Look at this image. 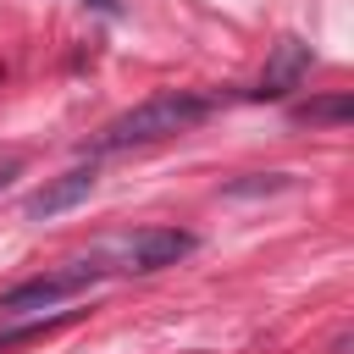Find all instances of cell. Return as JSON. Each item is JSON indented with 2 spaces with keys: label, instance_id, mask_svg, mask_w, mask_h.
Masks as SVG:
<instances>
[{
  "label": "cell",
  "instance_id": "6da1fadb",
  "mask_svg": "<svg viewBox=\"0 0 354 354\" xmlns=\"http://www.w3.org/2000/svg\"><path fill=\"white\" fill-rule=\"evenodd\" d=\"M210 111H216L210 94H188V88H177V94H155V100H138V105H127L122 116H111V122L94 133L88 149H94V155H116V149L160 144V138H171V133L199 127Z\"/></svg>",
  "mask_w": 354,
  "mask_h": 354
},
{
  "label": "cell",
  "instance_id": "7a4b0ae2",
  "mask_svg": "<svg viewBox=\"0 0 354 354\" xmlns=\"http://www.w3.org/2000/svg\"><path fill=\"white\" fill-rule=\"evenodd\" d=\"M183 254H194V232H183V227H144V232L111 238L94 260L105 271H160V266H177Z\"/></svg>",
  "mask_w": 354,
  "mask_h": 354
},
{
  "label": "cell",
  "instance_id": "3957f363",
  "mask_svg": "<svg viewBox=\"0 0 354 354\" xmlns=\"http://www.w3.org/2000/svg\"><path fill=\"white\" fill-rule=\"evenodd\" d=\"M100 277H111L100 260H72V266H61V271H44V277H28V282H17V288H6L0 293V310L6 315H33V310H55V304H66V299H77L88 282H100Z\"/></svg>",
  "mask_w": 354,
  "mask_h": 354
},
{
  "label": "cell",
  "instance_id": "277c9868",
  "mask_svg": "<svg viewBox=\"0 0 354 354\" xmlns=\"http://www.w3.org/2000/svg\"><path fill=\"white\" fill-rule=\"evenodd\" d=\"M94 183H100V171H94V166H72V171L50 177L44 188H33V194L22 199V216H28V221H50V216H61V210L83 205V199L94 194Z\"/></svg>",
  "mask_w": 354,
  "mask_h": 354
},
{
  "label": "cell",
  "instance_id": "5b68a950",
  "mask_svg": "<svg viewBox=\"0 0 354 354\" xmlns=\"http://www.w3.org/2000/svg\"><path fill=\"white\" fill-rule=\"evenodd\" d=\"M304 72H310V44H304V39H282V44L271 50L266 72H260V88H254V100H277V94L299 88V77H304Z\"/></svg>",
  "mask_w": 354,
  "mask_h": 354
},
{
  "label": "cell",
  "instance_id": "8992f818",
  "mask_svg": "<svg viewBox=\"0 0 354 354\" xmlns=\"http://www.w3.org/2000/svg\"><path fill=\"white\" fill-rule=\"evenodd\" d=\"M348 116H354V100H348V94H332V100L293 105V122H348Z\"/></svg>",
  "mask_w": 354,
  "mask_h": 354
},
{
  "label": "cell",
  "instance_id": "52a82bcc",
  "mask_svg": "<svg viewBox=\"0 0 354 354\" xmlns=\"http://www.w3.org/2000/svg\"><path fill=\"white\" fill-rule=\"evenodd\" d=\"M17 171H22V160H17V155H6V160H0V188H11V177H17Z\"/></svg>",
  "mask_w": 354,
  "mask_h": 354
},
{
  "label": "cell",
  "instance_id": "ba28073f",
  "mask_svg": "<svg viewBox=\"0 0 354 354\" xmlns=\"http://www.w3.org/2000/svg\"><path fill=\"white\" fill-rule=\"evenodd\" d=\"M88 6H100L105 17H122V0H88Z\"/></svg>",
  "mask_w": 354,
  "mask_h": 354
}]
</instances>
